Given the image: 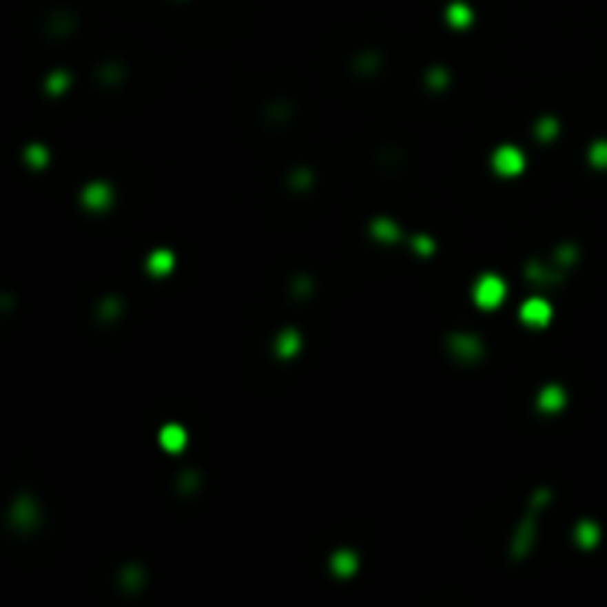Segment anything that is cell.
<instances>
[{
  "mask_svg": "<svg viewBox=\"0 0 607 607\" xmlns=\"http://www.w3.org/2000/svg\"><path fill=\"white\" fill-rule=\"evenodd\" d=\"M566 403V394L560 391V388H542L539 391V409H545V412H557L560 406Z\"/></svg>",
  "mask_w": 607,
  "mask_h": 607,
  "instance_id": "10",
  "label": "cell"
},
{
  "mask_svg": "<svg viewBox=\"0 0 607 607\" xmlns=\"http://www.w3.org/2000/svg\"><path fill=\"white\" fill-rule=\"evenodd\" d=\"M110 202H113V190L104 181H92L83 190V205L89 211H104V207H110Z\"/></svg>",
  "mask_w": 607,
  "mask_h": 607,
  "instance_id": "4",
  "label": "cell"
},
{
  "mask_svg": "<svg viewBox=\"0 0 607 607\" xmlns=\"http://www.w3.org/2000/svg\"><path fill=\"white\" fill-rule=\"evenodd\" d=\"M65 86H68V77L63 72H56V74L48 77V92H63Z\"/></svg>",
  "mask_w": 607,
  "mask_h": 607,
  "instance_id": "15",
  "label": "cell"
},
{
  "mask_svg": "<svg viewBox=\"0 0 607 607\" xmlns=\"http://www.w3.org/2000/svg\"><path fill=\"white\" fill-rule=\"evenodd\" d=\"M415 249H421V255H430V249H433V243L426 240V237H415Z\"/></svg>",
  "mask_w": 607,
  "mask_h": 607,
  "instance_id": "18",
  "label": "cell"
},
{
  "mask_svg": "<svg viewBox=\"0 0 607 607\" xmlns=\"http://www.w3.org/2000/svg\"><path fill=\"white\" fill-rule=\"evenodd\" d=\"M522 323H527V326H533V329H539V326H545L551 320V305L545 302V300H539V296H533V300H527L524 305H522Z\"/></svg>",
  "mask_w": 607,
  "mask_h": 607,
  "instance_id": "3",
  "label": "cell"
},
{
  "mask_svg": "<svg viewBox=\"0 0 607 607\" xmlns=\"http://www.w3.org/2000/svg\"><path fill=\"white\" fill-rule=\"evenodd\" d=\"M447 24L453 27H469L471 24V9L465 3H451L447 6Z\"/></svg>",
  "mask_w": 607,
  "mask_h": 607,
  "instance_id": "12",
  "label": "cell"
},
{
  "mask_svg": "<svg viewBox=\"0 0 607 607\" xmlns=\"http://www.w3.org/2000/svg\"><path fill=\"white\" fill-rule=\"evenodd\" d=\"M590 157H593L595 166H607V143H595L593 152H590Z\"/></svg>",
  "mask_w": 607,
  "mask_h": 607,
  "instance_id": "16",
  "label": "cell"
},
{
  "mask_svg": "<svg viewBox=\"0 0 607 607\" xmlns=\"http://www.w3.org/2000/svg\"><path fill=\"white\" fill-rule=\"evenodd\" d=\"M492 169H495L497 175H504V178L519 175L522 169H524V154H522V148H515V145H501V148H495V154H492Z\"/></svg>",
  "mask_w": 607,
  "mask_h": 607,
  "instance_id": "2",
  "label": "cell"
},
{
  "mask_svg": "<svg viewBox=\"0 0 607 607\" xmlns=\"http://www.w3.org/2000/svg\"><path fill=\"white\" fill-rule=\"evenodd\" d=\"M451 353L462 356V359H474V356H480V341L471 335H456L451 338Z\"/></svg>",
  "mask_w": 607,
  "mask_h": 607,
  "instance_id": "7",
  "label": "cell"
},
{
  "mask_svg": "<svg viewBox=\"0 0 607 607\" xmlns=\"http://www.w3.org/2000/svg\"><path fill=\"white\" fill-rule=\"evenodd\" d=\"M9 519H12L15 527H21V531H24V527H30V524H33V522L39 519V515H36V504L30 501V497H18L15 506H12V515H9Z\"/></svg>",
  "mask_w": 607,
  "mask_h": 607,
  "instance_id": "5",
  "label": "cell"
},
{
  "mask_svg": "<svg viewBox=\"0 0 607 607\" xmlns=\"http://www.w3.org/2000/svg\"><path fill=\"white\" fill-rule=\"evenodd\" d=\"M474 302L480 305V308H497L504 300H506V285H504V278L501 276H480L474 282Z\"/></svg>",
  "mask_w": 607,
  "mask_h": 607,
  "instance_id": "1",
  "label": "cell"
},
{
  "mask_svg": "<svg viewBox=\"0 0 607 607\" xmlns=\"http://www.w3.org/2000/svg\"><path fill=\"white\" fill-rule=\"evenodd\" d=\"M161 444L166 447V451H181V447L187 444V433L181 430L178 424H169V426H163L161 430Z\"/></svg>",
  "mask_w": 607,
  "mask_h": 607,
  "instance_id": "8",
  "label": "cell"
},
{
  "mask_svg": "<svg viewBox=\"0 0 607 607\" xmlns=\"http://www.w3.org/2000/svg\"><path fill=\"white\" fill-rule=\"evenodd\" d=\"M172 252L169 249H157V252H152V258H148V270H152L154 276H166L169 270H172Z\"/></svg>",
  "mask_w": 607,
  "mask_h": 607,
  "instance_id": "9",
  "label": "cell"
},
{
  "mask_svg": "<svg viewBox=\"0 0 607 607\" xmlns=\"http://www.w3.org/2000/svg\"><path fill=\"white\" fill-rule=\"evenodd\" d=\"M24 157H27V163H30V166L39 169V166H45V163H48V148H42V145H30L27 152H24Z\"/></svg>",
  "mask_w": 607,
  "mask_h": 607,
  "instance_id": "14",
  "label": "cell"
},
{
  "mask_svg": "<svg viewBox=\"0 0 607 607\" xmlns=\"http://www.w3.org/2000/svg\"><path fill=\"white\" fill-rule=\"evenodd\" d=\"M296 350H300V335H296L294 329H285L276 341V353L278 356H294Z\"/></svg>",
  "mask_w": 607,
  "mask_h": 607,
  "instance_id": "11",
  "label": "cell"
},
{
  "mask_svg": "<svg viewBox=\"0 0 607 607\" xmlns=\"http://www.w3.org/2000/svg\"><path fill=\"white\" fill-rule=\"evenodd\" d=\"M578 536H581V542H584V545H593V542H595V527H593V524H581Z\"/></svg>",
  "mask_w": 607,
  "mask_h": 607,
  "instance_id": "17",
  "label": "cell"
},
{
  "mask_svg": "<svg viewBox=\"0 0 607 607\" xmlns=\"http://www.w3.org/2000/svg\"><path fill=\"white\" fill-rule=\"evenodd\" d=\"M329 566H332V572L338 575V578H350V575L356 572V566H359V560H356L353 551H338V554H332Z\"/></svg>",
  "mask_w": 607,
  "mask_h": 607,
  "instance_id": "6",
  "label": "cell"
},
{
  "mask_svg": "<svg viewBox=\"0 0 607 607\" xmlns=\"http://www.w3.org/2000/svg\"><path fill=\"white\" fill-rule=\"evenodd\" d=\"M373 237H382V240H397V237H400V228L391 225V223H385V220H376L373 223Z\"/></svg>",
  "mask_w": 607,
  "mask_h": 607,
  "instance_id": "13",
  "label": "cell"
}]
</instances>
